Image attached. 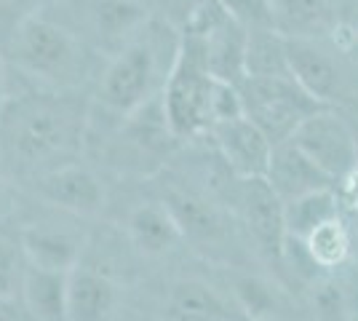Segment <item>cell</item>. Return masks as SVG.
I'll use <instances>...</instances> for the list:
<instances>
[{"label": "cell", "mask_w": 358, "mask_h": 321, "mask_svg": "<svg viewBox=\"0 0 358 321\" xmlns=\"http://www.w3.org/2000/svg\"><path fill=\"white\" fill-rule=\"evenodd\" d=\"M164 110L179 142L209 137L220 121L243 115L238 86L211 73L203 41L190 27L182 30L177 59L164 86Z\"/></svg>", "instance_id": "obj_4"}, {"label": "cell", "mask_w": 358, "mask_h": 321, "mask_svg": "<svg viewBox=\"0 0 358 321\" xmlns=\"http://www.w3.org/2000/svg\"><path fill=\"white\" fill-rule=\"evenodd\" d=\"M343 30H348V32H350V38H353V41H358V8L350 16H345Z\"/></svg>", "instance_id": "obj_27"}, {"label": "cell", "mask_w": 358, "mask_h": 321, "mask_svg": "<svg viewBox=\"0 0 358 321\" xmlns=\"http://www.w3.org/2000/svg\"><path fill=\"white\" fill-rule=\"evenodd\" d=\"M70 19L105 59L126 46L150 22V8L139 0H80Z\"/></svg>", "instance_id": "obj_11"}, {"label": "cell", "mask_w": 358, "mask_h": 321, "mask_svg": "<svg viewBox=\"0 0 358 321\" xmlns=\"http://www.w3.org/2000/svg\"><path fill=\"white\" fill-rule=\"evenodd\" d=\"M48 0H0V51L8 43L14 30L35 11H41Z\"/></svg>", "instance_id": "obj_24"}, {"label": "cell", "mask_w": 358, "mask_h": 321, "mask_svg": "<svg viewBox=\"0 0 358 321\" xmlns=\"http://www.w3.org/2000/svg\"><path fill=\"white\" fill-rule=\"evenodd\" d=\"M246 76L268 78L289 76L286 64V38L273 27L246 30V54H243Z\"/></svg>", "instance_id": "obj_22"}, {"label": "cell", "mask_w": 358, "mask_h": 321, "mask_svg": "<svg viewBox=\"0 0 358 321\" xmlns=\"http://www.w3.org/2000/svg\"><path fill=\"white\" fill-rule=\"evenodd\" d=\"M67 276L24 262L19 297L35 321H70L67 316Z\"/></svg>", "instance_id": "obj_20"}, {"label": "cell", "mask_w": 358, "mask_h": 321, "mask_svg": "<svg viewBox=\"0 0 358 321\" xmlns=\"http://www.w3.org/2000/svg\"><path fill=\"white\" fill-rule=\"evenodd\" d=\"M3 57L8 76L19 78L24 89L43 92H89L105 64L70 14L51 11L48 3L16 27Z\"/></svg>", "instance_id": "obj_2"}, {"label": "cell", "mask_w": 358, "mask_h": 321, "mask_svg": "<svg viewBox=\"0 0 358 321\" xmlns=\"http://www.w3.org/2000/svg\"><path fill=\"white\" fill-rule=\"evenodd\" d=\"M179 41L182 30L169 19L150 16L148 24L102 64L91 89L89 123L102 121L107 137L131 113L158 99L177 59Z\"/></svg>", "instance_id": "obj_3"}, {"label": "cell", "mask_w": 358, "mask_h": 321, "mask_svg": "<svg viewBox=\"0 0 358 321\" xmlns=\"http://www.w3.org/2000/svg\"><path fill=\"white\" fill-rule=\"evenodd\" d=\"M120 303L115 278L83 260L67 276V316L70 321H110Z\"/></svg>", "instance_id": "obj_18"}, {"label": "cell", "mask_w": 358, "mask_h": 321, "mask_svg": "<svg viewBox=\"0 0 358 321\" xmlns=\"http://www.w3.org/2000/svg\"><path fill=\"white\" fill-rule=\"evenodd\" d=\"M286 64L302 92L318 105L329 107L345 94V70L340 59L324 46V41L286 38Z\"/></svg>", "instance_id": "obj_12"}, {"label": "cell", "mask_w": 358, "mask_h": 321, "mask_svg": "<svg viewBox=\"0 0 358 321\" xmlns=\"http://www.w3.org/2000/svg\"><path fill=\"white\" fill-rule=\"evenodd\" d=\"M3 180H6V174H3V169H0V187H3Z\"/></svg>", "instance_id": "obj_28"}, {"label": "cell", "mask_w": 358, "mask_h": 321, "mask_svg": "<svg viewBox=\"0 0 358 321\" xmlns=\"http://www.w3.org/2000/svg\"><path fill=\"white\" fill-rule=\"evenodd\" d=\"M238 97L243 115L259 126L273 145L292 139L299 123L324 107L302 92L292 76H246L238 83Z\"/></svg>", "instance_id": "obj_7"}, {"label": "cell", "mask_w": 358, "mask_h": 321, "mask_svg": "<svg viewBox=\"0 0 358 321\" xmlns=\"http://www.w3.org/2000/svg\"><path fill=\"white\" fill-rule=\"evenodd\" d=\"M22 271H24V257H22L19 246L14 252L8 244H0V297L19 294Z\"/></svg>", "instance_id": "obj_25"}, {"label": "cell", "mask_w": 358, "mask_h": 321, "mask_svg": "<svg viewBox=\"0 0 358 321\" xmlns=\"http://www.w3.org/2000/svg\"><path fill=\"white\" fill-rule=\"evenodd\" d=\"M32 196L70 217H99L107 206V187L99 171L83 158L64 164L27 185Z\"/></svg>", "instance_id": "obj_10"}, {"label": "cell", "mask_w": 358, "mask_h": 321, "mask_svg": "<svg viewBox=\"0 0 358 321\" xmlns=\"http://www.w3.org/2000/svg\"><path fill=\"white\" fill-rule=\"evenodd\" d=\"M233 214L254 255L270 265H281L286 238H289L284 201L278 199V193L270 187L265 177L241 180L238 193L233 199Z\"/></svg>", "instance_id": "obj_8"}, {"label": "cell", "mask_w": 358, "mask_h": 321, "mask_svg": "<svg viewBox=\"0 0 358 321\" xmlns=\"http://www.w3.org/2000/svg\"><path fill=\"white\" fill-rule=\"evenodd\" d=\"M284 217H286V233L292 238L305 241L318 225H324L329 220L340 217V196L337 187H324L308 196L284 204Z\"/></svg>", "instance_id": "obj_21"}, {"label": "cell", "mask_w": 358, "mask_h": 321, "mask_svg": "<svg viewBox=\"0 0 358 321\" xmlns=\"http://www.w3.org/2000/svg\"><path fill=\"white\" fill-rule=\"evenodd\" d=\"M209 139L222 164L238 180H259L268 174L270 155L275 145L246 115H233L227 121H220L209 131Z\"/></svg>", "instance_id": "obj_13"}, {"label": "cell", "mask_w": 358, "mask_h": 321, "mask_svg": "<svg viewBox=\"0 0 358 321\" xmlns=\"http://www.w3.org/2000/svg\"><path fill=\"white\" fill-rule=\"evenodd\" d=\"M292 142L324 171L334 187L358 169V139L340 113L318 107L292 134Z\"/></svg>", "instance_id": "obj_9"}, {"label": "cell", "mask_w": 358, "mask_h": 321, "mask_svg": "<svg viewBox=\"0 0 358 321\" xmlns=\"http://www.w3.org/2000/svg\"><path fill=\"white\" fill-rule=\"evenodd\" d=\"M166 321H249L238 297L206 284L203 278H177L164 297Z\"/></svg>", "instance_id": "obj_15"}, {"label": "cell", "mask_w": 358, "mask_h": 321, "mask_svg": "<svg viewBox=\"0 0 358 321\" xmlns=\"http://www.w3.org/2000/svg\"><path fill=\"white\" fill-rule=\"evenodd\" d=\"M123 230H126L129 244L134 246L142 257H150V260L169 257L185 244L174 214L169 212V206L161 199H148L134 204L126 212Z\"/></svg>", "instance_id": "obj_16"}, {"label": "cell", "mask_w": 358, "mask_h": 321, "mask_svg": "<svg viewBox=\"0 0 358 321\" xmlns=\"http://www.w3.org/2000/svg\"><path fill=\"white\" fill-rule=\"evenodd\" d=\"M19 252L27 265L70 273L83 262L86 236L54 220H35L19 230Z\"/></svg>", "instance_id": "obj_14"}, {"label": "cell", "mask_w": 358, "mask_h": 321, "mask_svg": "<svg viewBox=\"0 0 358 321\" xmlns=\"http://www.w3.org/2000/svg\"><path fill=\"white\" fill-rule=\"evenodd\" d=\"M110 164L126 174L150 177L161 174L179 145L171 123L166 118L164 94L131 113L107 134Z\"/></svg>", "instance_id": "obj_5"}, {"label": "cell", "mask_w": 358, "mask_h": 321, "mask_svg": "<svg viewBox=\"0 0 358 321\" xmlns=\"http://www.w3.org/2000/svg\"><path fill=\"white\" fill-rule=\"evenodd\" d=\"M273 27L284 38L327 41L343 27V0H268Z\"/></svg>", "instance_id": "obj_17"}, {"label": "cell", "mask_w": 358, "mask_h": 321, "mask_svg": "<svg viewBox=\"0 0 358 321\" xmlns=\"http://www.w3.org/2000/svg\"><path fill=\"white\" fill-rule=\"evenodd\" d=\"M302 244L318 271H334L350 257V233L345 228L343 217H334L318 225Z\"/></svg>", "instance_id": "obj_23"}, {"label": "cell", "mask_w": 358, "mask_h": 321, "mask_svg": "<svg viewBox=\"0 0 358 321\" xmlns=\"http://www.w3.org/2000/svg\"><path fill=\"white\" fill-rule=\"evenodd\" d=\"M265 180H268L270 187L278 193V199L284 204L299 199V196L315 193V190H324V187H334V183L324 171H318L313 166V161L302 153L292 139H286V142L273 148Z\"/></svg>", "instance_id": "obj_19"}, {"label": "cell", "mask_w": 358, "mask_h": 321, "mask_svg": "<svg viewBox=\"0 0 358 321\" xmlns=\"http://www.w3.org/2000/svg\"><path fill=\"white\" fill-rule=\"evenodd\" d=\"M91 92H8L0 105V169L6 180L32 185L80 161L89 148Z\"/></svg>", "instance_id": "obj_1"}, {"label": "cell", "mask_w": 358, "mask_h": 321, "mask_svg": "<svg viewBox=\"0 0 358 321\" xmlns=\"http://www.w3.org/2000/svg\"><path fill=\"white\" fill-rule=\"evenodd\" d=\"M6 86H8V64H6V57L0 51V105L6 99Z\"/></svg>", "instance_id": "obj_26"}, {"label": "cell", "mask_w": 358, "mask_h": 321, "mask_svg": "<svg viewBox=\"0 0 358 321\" xmlns=\"http://www.w3.org/2000/svg\"><path fill=\"white\" fill-rule=\"evenodd\" d=\"M158 199L174 214L185 244L195 246V249L224 252L227 244L241 233L236 214L230 212L222 201H217L203 187H198L185 177L166 174Z\"/></svg>", "instance_id": "obj_6"}]
</instances>
